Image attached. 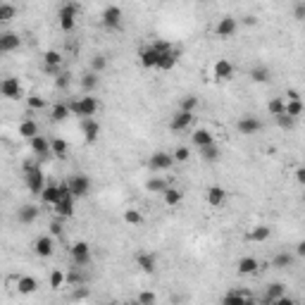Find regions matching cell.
<instances>
[{
	"instance_id": "obj_34",
	"label": "cell",
	"mask_w": 305,
	"mask_h": 305,
	"mask_svg": "<svg viewBox=\"0 0 305 305\" xmlns=\"http://www.w3.org/2000/svg\"><path fill=\"white\" fill-rule=\"evenodd\" d=\"M145 189L150 191V193H165V191L170 189V184L165 179H160V177H152V179L145 181Z\"/></svg>"
},
{
	"instance_id": "obj_26",
	"label": "cell",
	"mask_w": 305,
	"mask_h": 305,
	"mask_svg": "<svg viewBox=\"0 0 305 305\" xmlns=\"http://www.w3.org/2000/svg\"><path fill=\"white\" fill-rule=\"evenodd\" d=\"M31 150L36 152V155H48V152H53V145H50V141L45 136L38 134L31 138Z\"/></svg>"
},
{
	"instance_id": "obj_55",
	"label": "cell",
	"mask_w": 305,
	"mask_h": 305,
	"mask_svg": "<svg viewBox=\"0 0 305 305\" xmlns=\"http://www.w3.org/2000/svg\"><path fill=\"white\" fill-rule=\"evenodd\" d=\"M296 179H298V184H303L305 186V167H298L296 170Z\"/></svg>"
},
{
	"instance_id": "obj_43",
	"label": "cell",
	"mask_w": 305,
	"mask_h": 305,
	"mask_svg": "<svg viewBox=\"0 0 305 305\" xmlns=\"http://www.w3.org/2000/svg\"><path fill=\"white\" fill-rule=\"evenodd\" d=\"M198 96H184L181 98V103H179V110H186V112H193V110L198 108Z\"/></svg>"
},
{
	"instance_id": "obj_38",
	"label": "cell",
	"mask_w": 305,
	"mask_h": 305,
	"mask_svg": "<svg viewBox=\"0 0 305 305\" xmlns=\"http://www.w3.org/2000/svg\"><path fill=\"white\" fill-rule=\"evenodd\" d=\"M15 15H17L15 5H10V3H3V5H0V22H3V24L12 22V19H15Z\"/></svg>"
},
{
	"instance_id": "obj_15",
	"label": "cell",
	"mask_w": 305,
	"mask_h": 305,
	"mask_svg": "<svg viewBox=\"0 0 305 305\" xmlns=\"http://www.w3.org/2000/svg\"><path fill=\"white\" fill-rule=\"evenodd\" d=\"M55 251V241H53V234L50 236H38L36 243H34V253L38 258H50Z\"/></svg>"
},
{
	"instance_id": "obj_57",
	"label": "cell",
	"mask_w": 305,
	"mask_h": 305,
	"mask_svg": "<svg viewBox=\"0 0 305 305\" xmlns=\"http://www.w3.org/2000/svg\"><path fill=\"white\" fill-rule=\"evenodd\" d=\"M286 100H300V93H298V91H286Z\"/></svg>"
},
{
	"instance_id": "obj_49",
	"label": "cell",
	"mask_w": 305,
	"mask_h": 305,
	"mask_svg": "<svg viewBox=\"0 0 305 305\" xmlns=\"http://www.w3.org/2000/svg\"><path fill=\"white\" fill-rule=\"evenodd\" d=\"M293 19L296 22H305V0H296V5H293Z\"/></svg>"
},
{
	"instance_id": "obj_45",
	"label": "cell",
	"mask_w": 305,
	"mask_h": 305,
	"mask_svg": "<svg viewBox=\"0 0 305 305\" xmlns=\"http://www.w3.org/2000/svg\"><path fill=\"white\" fill-rule=\"evenodd\" d=\"M124 222L126 224H141V222H143V217H141V212H138V210H126L124 212Z\"/></svg>"
},
{
	"instance_id": "obj_13",
	"label": "cell",
	"mask_w": 305,
	"mask_h": 305,
	"mask_svg": "<svg viewBox=\"0 0 305 305\" xmlns=\"http://www.w3.org/2000/svg\"><path fill=\"white\" fill-rule=\"evenodd\" d=\"M100 22H103V27L117 29L119 24H122V10L117 8V5L105 8V10H103V15H100Z\"/></svg>"
},
{
	"instance_id": "obj_51",
	"label": "cell",
	"mask_w": 305,
	"mask_h": 305,
	"mask_svg": "<svg viewBox=\"0 0 305 305\" xmlns=\"http://www.w3.org/2000/svg\"><path fill=\"white\" fill-rule=\"evenodd\" d=\"M191 158V148H186V145H179L177 150H174V160L177 162H186Z\"/></svg>"
},
{
	"instance_id": "obj_4",
	"label": "cell",
	"mask_w": 305,
	"mask_h": 305,
	"mask_svg": "<svg viewBox=\"0 0 305 305\" xmlns=\"http://www.w3.org/2000/svg\"><path fill=\"white\" fill-rule=\"evenodd\" d=\"M77 12H79V8L74 3H64L62 8H60L57 19H60V29H62L64 34L74 31V27H77Z\"/></svg>"
},
{
	"instance_id": "obj_48",
	"label": "cell",
	"mask_w": 305,
	"mask_h": 305,
	"mask_svg": "<svg viewBox=\"0 0 305 305\" xmlns=\"http://www.w3.org/2000/svg\"><path fill=\"white\" fill-rule=\"evenodd\" d=\"M64 279H67V277H64L60 269H53V272H50V286H53V288H60V286L64 284Z\"/></svg>"
},
{
	"instance_id": "obj_30",
	"label": "cell",
	"mask_w": 305,
	"mask_h": 305,
	"mask_svg": "<svg viewBox=\"0 0 305 305\" xmlns=\"http://www.w3.org/2000/svg\"><path fill=\"white\" fill-rule=\"evenodd\" d=\"M17 131H19L22 138H29V141H31L34 136H38V124L34 122V119H24V122H19Z\"/></svg>"
},
{
	"instance_id": "obj_35",
	"label": "cell",
	"mask_w": 305,
	"mask_h": 305,
	"mask_svg": "<svg viewBox=\"0 0 305 305\" xmlns=\"http://www.w3.org/2000/svg\"><path fill=\"white\" fill-rule=\"evenodd\" d=\"M200 150V158L205 162H215L219 160V148H217V143H210V145H203V148H198Z\"/></svg>"
},
{
	"instance_id": "obj_3",
	"label": "cell",
	"mask_w": 305,
	"mask_h": 305,
	"mask_svg": "<svg viewBox=\"0 0 305 305\" xmlns=\"http://www.w3.org/2000/svg\"><path fill=\"white\" fill-rule=\"evenodd\" d=\"M60 191H62V196H60V200L53 205V210H55V215L57 217H72L74 215V193L69 191V184H60Z\"/></svg>"
},
{
	"instance_id": "obj_21",
	"label": "cell",
	"mask_w": 305,
	"mask_h": 305,
	"mask_svg": "<svg viewBox=\"0 0 305 305\" xmlns=\"http://www.w3.org/2000/svg\"><path fill=\"white\" fill-rule=\"evenodd\" d=\"M260 269V262L255 260L253 255H246V258H241L239 260V265H236V272L239 274H255Z\"/></svg>"
},
{
	"instance_id": "obj_16",
	"label": "cell",
	"mask_w": 305,
	"mask_h": 305,
	"mask_svg": "<svg viewBox=\"0 0 305 305\" xmlns=\"http://www.w3.org/2000/svg\"><path fill=\"white\" fill-rule=\"evenodd\" d=\"M160 50L155 48V45H148V48H143L141 53H138V57H141V64H143L145 69H152V67H158L160 64Z\"/></svg>"
},
{
	"instance_id": "obj_53",
	"label": "cell",
	"mask_w": 305,
	"mask_h": 305,
	"mask_svg": "<svg viewBox=\"0 0 305 305\" xmlns=\"http://www.w3.org/2000/svg\"><path fill=\"white\" fill-rule=\"evenodd\" d=\"M67 281H69V284H81V274L77 272V265H74V272L67 274Z\"/></svg>"
},
{
	"instance_id": "obj_17",
	"label": "cell",
	"mask_w": 305,
	"mask_h": 305,
	"mask_svg": "<svg viewBox=\"0 0 305 305\" xmlns=\"http://www.w3.org/2000/svg\"><path fill=\"white\" fill-rule=\"evenodd\" d=\"M19 45H22V38H19V34H12V31L0 34V53H3V55L12 53V50H17Z\"/></svg>"
},
{
	"instance_id": "obj_14",
	"label": "cell",
	"mask_w": 305,
	"mask_h": 305,
	"mask_svg": "<svg viewBox=\"0 0 305 305\" xmlns=\"http://www.w3.org/2000/svg\"><path fill=\"white\" fill-rule=\"evenodd\" d=\"M38 215H41V210H38V205H34V203L19 205V210H17L19 224H34V222L38 219Z\"/></svg>"
},
{
	"instance_id": "obj_54",
	"label": "cell",
	"mask_w": 305,
	"mask_h": 305,
	"mask_svg": "<svg viewBox=\"0 0 305 305\" xmlns=\"http://www.w3.org/2000/svg\"><path fill=\"white\" fill-rule=\"evenodd\" d=\"M48 229H50V234H53V236H60V232H62V224H60V222H50V226H48Z\"/></svg>"
},
{
	"instance_id": "obj_8",
	"label": "cell",
	"mask_w": 305,
	"mask_h": 305,
	"mask_svg": "<svg viewBox=\"0 0 305 305\" xmlns=\"http://www.w3.org/2000/svg\"><path fill=\"white\" fill-rule=\"evenodd\" d=\"M236 129H239V134H243V136H255L262 129V122L255 115H243L241 119L236 122Z\"/></svg>"
},
{
	"instance_id": "obj_11",
	"label": "cell",
	"mask_w": 305,
	"mask_h": 305,
	"mask_svg": "<svg viewBox=\"0 0 305 305\" xmlns=\"http://www.w3.org/2000/svg\"><path fill=\"white\" fill-rule=\"evenodd\" d=\"M72 260L77 267H84L91 262V246L86 241H77L72 246Z\"/></svg>"
},
{
	"instance_id": "obj_37",
	"label": "cell",
	"mask_w": 305,
	"mask_h": 305,
	"mask_svg": "<svg viewBox=\"0 0 305 305\" xmlns=\"http://www.w3.org/2000/svg\"><path fill=\"white\" fill-rule=\"evenodd\" d=\"M72 115V110H69V105H64V103H57V105H53V119L55 122H64L67 117Z\"/></svg>"
},
{
	"instance_id": "obj_12",
	"label": "cell",
	"mask_w": 305,
	"mask_h": 305,
	"mask_svg": "<svg viewBox=\"0 0 305 305\" xmlns=\"http://www.w3.org/2000/svg\"><path fill=\"white\" fill-rule=\"evenodd\" d=\"M193 112H186V110H179V112H174L172 115V122H170V129L172 131H184V129H191L193 124Z\"/></svg>"
},
{
	"instance_id": "obj_33",
	"label": "cell",
	"mask_w": 305,
	"mask_h": 305,
	"mask_svg": "<svg viewBox=\"0 0 305 305\" xmlns=\"http://www.w3.org/2000/svg\"><path fill=\"white\" fill-rule=\"evenodd\" d=\"M267 112L272 117H279V115H284L286 112V98H272L267 103Z\"/></svg>"
},
{
	"instance_id": "obj_36",
	"label": "cell",
	"mask_w": 305,
	"mask_h": 305,
	"mask_svg": "<svg viewBox=\"0 0 305 305\" xmlns=\"http://www.w3.org/2000/svg\"><path fill=\"white\" fill-rule=\"evenodd\" d=\"M303 112H305V103H303V100H286V115H291L293 119H298Z\"/></svg>"
},
{
	"instance_id": "obj_9",
	"label": "cell",
	"mask_w": 305,
	"mask_h": 305,
	"mask_svg": "<svg viewBox=\"0 0 305 305\" xmlns=\"http://www.w3.org/2000/svg\"><path fill=\"white\" fill-rule=\"evenodd\" d=\"M81 134H84V141H86V143H96V141H98V134H100L98 119H96V117L81 119Z\"/></svg>"
},
{
	"instance_id": "obj_58",
	"label": "cell",
	"mask_w": 305,
	"mask_h": 305,
	"mask_svg": "<svg viewBox=\"0 0 305 305\" xmlns=\"http://www.w3.org/2000/svg\"><path fill=\"white\" fill-rule=\"evenodd\" d=\"M296 255H300V258H305V239H303V241H300V243H298Z\"/></svg>"
},
{
	"instance_id": "obj_5",
	"label": "cell",
	"mask_w": 305,
	"mask_h": 305,
	"mask_svg": "<svg viewBox=\"0 0 305 305\" xmlns=\"http://www.w3.org/2000/svg\"><path fill=\"white\" fill-rule=\"evenodd\" d=\"M0 96L5 100H19L24 96V89H22V81L17 77H8V79H3L0 84Z\"/></svg>"
},
{
	"instance_id": "obj_23",
	"label": "cell",
	"mask_w": 305,
	"mask_h": 305,
	"mask_svg": "<svg viewBox=\"0 0 305 305\" xmlns=\"http://www.w3.org/2000/svg\"><path fill=\"white\" fill-rule=\"evenodd\" d=\"M38 288V281L34 277H29V274H24V277L17 279V291L22 293V296H31L34 291Z\"/></svg>"
},
{
	"instance_id": "obj_50",
	"label": "cell",
	"mask_w": 305,
	"mask_h": 305,
	"mask_svg": "<svg viewBox=\"0 0 305 305\" xmlns=\"http://www.w3.org/2000/svg\"><path fill=\"white\" fill-rule=\"evenodd\" d=\"M27 105L31 110H43L45 108V100L41 96H27Z\"/></svg>"
},
{
	"instance_id": "obj_20",
	"label": "cell",
	"mask_w": 305,
	"mask_h": 305,
	"mask_svg": "<svg viewBox=\"0 0 305 305\" xmlns=\"http://www.w3.org/2000/svg\"><path fill=\"white\" fill-rule=\"evenodd\" d=\"M79 84H81V89L86 91V93H93V91L98 89V84H100V74L93 72V69H89L86 74H81Z\"/></svg>"
},
{
	"instance_id": "obj_18",
	"label": "cell",
	"mask_w": 305,
	"mask_h": 305,
	"mask_svg": "<svg viewBox=\"0 0 305 305\" xmlns=\"http://www.w3.org/2000/svg\"><path fill=\"white\" fill-rule=\"evenodd\" d=\"M212 72H215V77L219 81H229L234 77V64L226 60V57H219L215 62V67H212Z\"/></svg>"
},
{
	"instance_id": "obj_46",
	"label": "cell",
	"mask_w": 305,
	"mask_h": 305,
	"mask_svg": "<svg viewBox=\"0 0 305 305\" xmlns=\"http://www.w3.org/2000/svg\"><path fill=\"white\" fill-rule=\"evenodd\" d=\"M69 81H72V74H69V72H60L57 77H55V86H57L60 91H64L67 86H69Z\"/></svg>"
},
{
	"instance_id": "obj_29",
	"label": "cell",
	"mask_w": 305,
	"mask_h": 305,
	"mask_svg": "<svg viewBox=\"0 0 305 305\" xmlns=\"http://www.w3.org/2000/svg\"><path fill=\"white\" fill-rule=\"evenodd\" d=\"M177 60H179V50H167V53L160 55V64H158V69H165V72H170L172 67L177 64Z\"/></svg>"
},
{
	"instance_id": "obj_44",
	"label": "cell",
	"mask_w": 305,
	"mask_h": 305,
	"mask_svg": "<svg viewBox=\"0 0 305 305\" xmlns=\"http://www.w3.org/2000/svg\"><path fill=\"white\" fill-rule=\"evenodd\" d=\"M50 145H53L55 155H60V158H64V155H67V141H64V138H53V141H50Z\"/></svg>"
},
{
	"instance_id": "obj_24",
	"label": "cell",
	"mask_w": 305,
	"mask_h": 305,
	"mask_svg": "<svg viewBox=\"0 0 305 305\" xmlns=\"http://www.w3.org/2000/svg\"><path fill=\"white\" fill-rule=\"evenodd\" d=\"M60 196H62L60 186H57V184H48L43 189V193H41V200H43L45 205H55V203L60 200Z\"/></svg>"
},
{
	"instance_id": "obj_2",
	"label": "cell",
	"mask_w": 305,
	"mask_h": 305,
	"mask_svg": "<svg viewBox=\"0 0 305 305\" xmlns=\"http://www.w3.org/2000/svg\"><path fill=\"white\" fill-rule=\"evenodd\" d=\"M69 110H72V115H77L79 119L93 117L98 112V98H96V96H81V98L69 103Z\"/></svg>"
},
{
	"instance_id": "obj_39",
	"label": "cell",
	"mask_w": 305,
	"mask_h": 305,
	"mask_svg": "<svg viewBox=\"0 0 305 305\" xmlns=\"http://www.w3.org/2000/svg\"><path fill=\"white\" fill-rule=\"evenodd\" d=\"M162 198H165V203H167V205L174 207V205H179V203H181V191L179 189H172V186H170V189L162 193Z\"/></svg>"
},
{
	"instance_id": "obj_28",
	"label": "cell",
	"mask_w": 305,
	"mask_h": 305,
	"mask_svg": "<svg viewBox=\"0 0 305 305\" xmlns=\"http://www.w3.org/2000/svg\"><path fill=\"white\" fill-rule=\"evenodd\" d=\"M293 262H296V255L293 253H277L274 255V260H272V267H277V269H288V267H293Z\"/></svg>"
},
{
	"instance_id": "obj_52",
	"label": "cell",
	"mask_w": 305,
	"mask_h": 305,
	"mask_svg": "<svg viewBox=\"0 0 305 305\" xmlns=\"http://www.w3.org/2000/svg\"><path fill=\"white\" fill-rule=\"evenodd\" d=\"M155 300H158V296H155L152 291H143V293L138 296V303H143V305H152Z\"/></svg>"
},
{
	"instance_id": "obj_47",
	"label": "cell",
	"mask_w": 305,
	"mask_h": 305,
	"mask_svg": "<svg viewBox=\"0 0 305 305\" xmlns=\"http://www.w3.org/2000/svg\"><path fill=\"white\" fill-rule=\"evenodd\" d=\"M274 119H277V124L281 126V129H293V124H296V119H293L291 115H286V112H284V115H279V117H274Z\"/></svg>"
},
{
	"instance_id": "obj_27",
	"label": "cell",
	"mask_w": 305,
	"mask_h": 305,
	"mask_svg": "<svg viewBox=\"0 0 305 305\" xmlns=\"http://www.w3.org/2000/svg\"><path fill=\"white\" fill-rule=\"evenodd\" d=\"M251 79L255 81V84H267V81L272 79V69H269L267 64H255L251 69Z\"/></svg>"
},
{
	"instance_id": "obj_32",
	"label": "cell",
	"mask_w": 305,
	"mask_h": 305,
	"mask_svg": "<svg viewBox=\"0 0 305 305\" xmlns=\"http://www.w3.org/2000/svg\"><path fill=\"white\" fill-rule=\"evenodd\" d=\"M193 145H198V148H203V145H210V143H215V136L210 134L207 129H196L193 131Z\"/></svg>"
},
{
	"instance_id": "obj_7",
	"label": "cell",
	"mask_w": 305,
	"mask_h": 305,
	"mask_svg": "<svg viewBox=\"0 0 305 305\" xmlns=\"http://www.w3.org/2000/svg\"><path fill=\"white\" fill-rule=\"evenodd\" d=\"M69 191L74 193V198H84L91 193V179L86 177V174H74V177H69Z\"/></svg>"
},
{
	"instance_id": "obj_31",
	"label": "cell",
	"mask_w": 305,
	"mask_h": 305,
	"mask_svg": "<svg viewBox=\"0 0 305 305\" xmlns=\"http://www.w3.org/2000/svg\"><path fill=\"white\" fill-rule=\"evenodd\" d=\"M269 234H272V229H269L267 224H260V226H255L251 234H246V239L253 243H262V241H267L269 239Z\"/></svg>"
},
{
	"instance_id": "obj_56",
	"label": "cell",
	"mask_w": 305,
	"mask_h": 305,
	"mask_svg": "<svg viewBox=\"0 0 305 305\" xmlns=\"http://www.w3.org/2000/svg\"><path fill=\"white\" fill-rule=\"evenodd\" d=\"M243 24H246V27H255V24H258V17L248 15V17H243Z\"/></svg>"
},
{
	"instance_id": "obj_41",
	"label": "cell",
	"mask_w": 305,
	"mask_h": 305,
	"mask_svg": "<svg viewBox=\"0 0 305 305\" xmlns=\"http://www.w3.org/2000/svg\"><path fill=\"white\" fill-rule=\"evenodd\" d=\"M224 303H236V305H243V303H251V296H246V293H236V291H232V293H226L224 298H222Z\"/></svg>"
},
{
	"instance_id": "obj_6",
	"label": "cell",
	"mask_w": 305,
	"mask_h": 305,
	"mask_svg": "<svg viewBox=\"0 0 305 305\" xmlns=\"http://www.w3.org/2000/svg\"><path fill=\"white\" fill-rule=\"evenodd\" d=\"M174 152H165V150H158L152 152V158L148 160L152 172H165V170H172V165H174Z\"/></svg>"
},
{
	"instance_id": "obj_40",
	"label": "cell",
	"mask_w": 305,
	"mask_h": 305,
	"mask_svg": "<svg viewBox=\"0 0 305 305\" xmlns=\"http://www.w3.org/2000/svg\"><path fill=\"white\" fill-rule=\"evenodd\" d=\"M105 67H108V57H105V55H93V57H91V69H93V72H105Z\"/></svg>"
},
{
	"instance_id": "obj_22",
	"label": "cell",
	"mask_w": 305,
	"mask_h": 305,
	"mask_svg": "<svg viewBox=\"0 0 305 305\" xmlns=\"http://www.w3.org/2000/svg\"><path fill=\"white\" fill-rule=\"evenodd\" d=\"M224 198H226V191L222 189V186H210L207 193H205L207 205H212V207H219L222 203H224Z\"/></svg>"
},
{
	"instance_id": "obj_1",
	"label": "cell",
	"mask_w": 305,
	"mask_h": 305,
	"mask_svg": "<svg viewBox=\"0 0 305 305\" xmlns=\"http://www.w3.org/2000/svg\"><path fill=\"white\" fill-rule=\"evenodd\" d=\"M24 179H27V189L29 193H34V196H41L43 193V189L48 186L45 184V177L43 172H41V167H36V165H31V162H27L24 165Z\"/></svg>"
},
{
	"instance_id": "obj_19",
	"label": "cell",
	"mask_w": 305,
	"mask_h": 305,
	"mask_svg": "<svg viewBox=\"0 0 305 305\" xmlns=\"http://www.w3.org/2000/svg\"><path fill=\"white\" fill-rule=\"evenodd\" d=\"M136 265H138L141 272L152 274L155 267H158V260H155V255H152V253H138V255H136Z\"/></svg>"
},
{
	"instance_id": "obj_10",
	"label": "cell",
	"mask_w": 305,
	"mask_h": 305,
	"mask_svg": "<svg viewBox=\"0 0 305 305\" xmlns=\"http://www.w3.org/2000/svg\"><path fill=\"white\" fill-rule=\"evenodd\" d=\"M236 29H239V19L232 17V15H226V17H222L219 22H217L215 34L219 38H232L234 34H236Z\"/></svg>"
},
{
	"instance_id": "obj_42",
	"label": "cell",
	"mask_w": 305,
	"mask_h": 305,
	"mask_svg": "<svg viewBox=\"0 0 305 305\" xmlns=\"http://www.w3.org/2000/svg\"><path fill=\"white\" fill-rule=\"evenodd\" d=\"M43 62H45V67H60L62 57H60V53H57V50H45Z\"/></svg>"
},
{
	"instance_id": "obj_25",
	"label": "cell",
	"mask_w": 305,
	"mask_h": 305,
	"mask_svg": "<svg viewBox=\"0 0 305 305\" xmlns=\"http://www.w3.org/2000/svg\"><path fill=\"white\" fill-rule=\"evenodd\" d=\"M281 296H286V286L279 284V281H274V284H269L267 291H265V303H277Z\"/></svg>"
}]
</instances>
